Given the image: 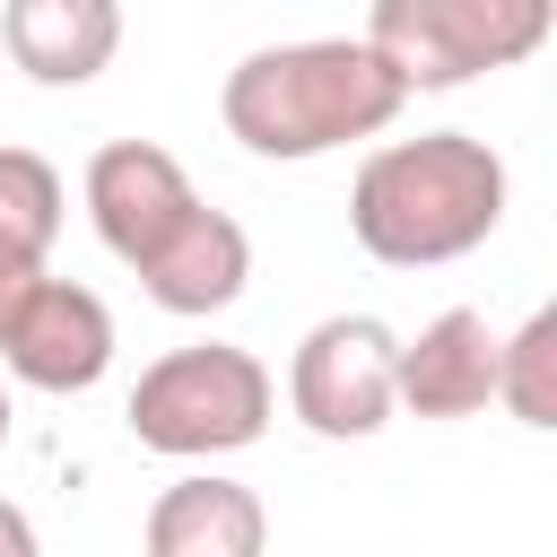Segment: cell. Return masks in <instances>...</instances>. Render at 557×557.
<instances>
[{
    "label": "cell",
    "mask_w": 557,
    "mask_h": 557,
    "mask_svg": "<svg viewBox=\"0 0 557 557\" xmlns=\"http://www.w3.org/2000/svg\"><path fill=\"white\" fill-rule=\"evenodd\" d=\"M505 226V157L470 131L383 139L348 183V235L392 270H435Z\"/></svg>",
    "instance_id": "obj_1"
},
{
    "label": "cell",
    "mask_w": 557,
    "mask_h": 557,
    "mask_svg": "<svg viewBox=\"0 0 557 557\" xmlns=\"http://www.w3.org/2000/svg\"><path fill=\"white\" fill-rule=\"evenodd\" d=\"M400 78L357 44V35H313V44H261L226 70L218 87V113L226 131L252 148V157H278V165H305V157H331L348 139H374L392 131L400 113Z\"/></svg>",
    "instance_id": "obj_2"
},
{
    "label": "cell",
    "mask_w": 557,
    "mask_h": 557,
    "mask_svg": "<svg viewBox=\"0 0 557 557\" xmlns=\"http://www.w3.org/2000/svg\"><path fill=\"white\" fill-rule=\"evenodd\" d=\"M278 409V383L252 348H226V339H200V348H165L139 383H131V435L165 461H218V453H244L261 444Z\"/></svg>",
    "instance_id": "obj_3"
},
{
    "label": "cell",
    "mask_w": 557,
    "mask_h": 557,
    "mask_svg": "<svg viewBox=\"0 0 557 557\" xmlns=\"http://www.w3.org/2000/svg\"><path fill=\"white\" fill-rule=\"evenodd\" d=\"M548 0H374L357 44L400 78V96H418L470 87L479 70H513L522 52L548 44Z\"/></svg>",
    "instance_id": "obj_4"
},
{
    "label": "cell",
    "mask_w": 557,
    "mask_h": 557,
    "mask_svg": "<svg viewBox=\"0 0 557 557\" xmlns=\"http://www.w3.org/2000/svg\"><path fill=\"white\" fill-rule=\"evenodd\" d=\"M392 357H400V339L374 322V313H331V322H313L305 339H296V357H287V409L313 426V435H331V444H366V435H383L392 426Z\"/></svg>",
    "instance_id": "obj_5"
},
{
    "label": "cell",
    "mask_w": 557,
    "mask_h": 557,
    "mask_svg": "<svg viewBox=\"0 0 557 557\" xmlns=\"http://www.w3.org/2000/svg\"><path fill=\"white\" fill-rule=\"evenodd\" d=\"M78 191H87V218H96L104 252L131 261V270H148V261L200 218V191H191L183 157L157 148V139H104V148L87 157V183H78Z\"/></svg>",
    "instance_id": "obj_6"
},
{
    "label": "cell",
    "mask_w": 557,
    "mask_h": 557,
    "mask_svg": "<svg viewBox=\"0 0 557 557\" xmlns=\"http://www.w3.org/2000/svg\"><path fill=\"white\" fill-rule=\"evenodd\" d=\"M0 366L17 383H35V392H96L104 366H113V313H104V296L78 287V278H44L9 313Z\"/></svg>",
    "instance_id": "obj_7"
},
{
    "label": "cell",
    "mask_w": 557,
    "mask_h": 557,
    "mask_svg": "<svg viewBox=\"0 0 557 557\" xmlns=\"http://www.w3.org/2000/svg\"><path fill=\"white\" fill-rule=\"evenodd\" d=\"M392 400H400L409 418H479V409L496 400V331H487V313L453 305V313H435L418 339H400V357H392Z\"/></svg>",
    "instance_id": "obj_8"
},
{
    "label": "cell",
    "mask_w": 557,
    "mask_h": 557,
    "mask_svg": "<svg viewBox=\"0 0 557 557\" xmlns=\"http://www.w3.org/2000/svg\"><path fill=\"white\" fill-rule=\"evenodd\" d=\"M0 44L35 87H87L122 52V9L113 0H9Z\"/></svg>",
    "instance_id": "obj_9"
},
{
    "label": "cell",
    "mask_w": 557,
    "mask_h": 557,
    "mask_svg": "<svg viewBox=\"0 0 557 557\" xmlns=\"http://www.w3.org/2000/svg\"><path fill=\"white\" fill-rule=\"evenodd\" d=\"M270 548V513L244 479L191 470L148 505V557H261Z\"/></svg>",
    "instance_id": "obj_10"
},
{
    "label": "cell",
    "mask_w": 557,
    "mask_h": 557,
    "mask_svg": "<svg viewBox=\"0 0 557 557\" xmlns=\"http://www.w3.org/2000/svg\"><path fill=\"white\" fill-rule=\"evenodd\" d=\"M61 209H70V191H61L52 157L0 148V331H9V313L52 278L44 252H52V235H61Z\"/></svg>",
    "instance_id": "obj_11"
},
{
    "label": "cell",
    "mask_w": 557,
    "mask_h": 557,
    "mask_svg": "<svg viewBox=\"0 0 557 557\" xmlns=\"http://www.w3.org/2000/svg\"><path fill=\"white\" fill-rule=\"evenodd\" d=\"M244 278H252V235H244L226 209H209V200H200V218L139 270V287H148L165 313H226V305L244 296Z\"/></svg>",
    "instance_id": "obj_12"
},
{
    "label": "cell",
    "mask_w": 557,
    "mask_h": 557,
    "mask_svg": "<svg viewBox=\"0 0 557 557\" xmlns=\"http://www.w3.org/2000/svg\"><path fill=\"white\" fill-rule=\"evenodd\" d=\"M496 400L522 426H557V305H540L513 339H496Z\"/></svg>",
    "instance_id": "obj_13"
},
{
    "label": "cell",
    "mask_w": 557,
    "mask_h": 557,
    "mask_svg": "<svg viewBox=\"0 0 557 557\" xmlns=\"http://www.w3.org/2000/svg\"><path fill=\"white\" fill-rule=\"evenodd\" d=\"M0 557H44V540H35V522L0 496Z\"/></svg>",
    "instance_id": "obj_14"
},
{
    "label": "cell",
    "mask_w": 557,
    "mask_h": 557,
    "mask_svg": "<svg viewBox=\"0 0 557 557\" xmlns=\"http://www.w3.org/2000/svg\"><path fill=\"white\" fill-rule=\"evenodd\" d=\"M0 444H9V383H0Z\"/></svg>",
    "instance_id": "obj_15"
}]
</instances>
